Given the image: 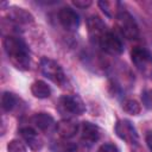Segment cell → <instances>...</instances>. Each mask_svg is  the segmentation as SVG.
Here are the masks:
<instances>
[{
  "instance_id": "obj_1",
  "label": "cell",
  "mask_w": 152,
  "mask_h": 152,
  "mask_svg": "<svg viewBox=\"0 0 152 152\" xmlns=\"http://www.w3.org/2000/svg\"><path fill=\"white\" fill-rule=\"evenodd\" d=\"M4 50L10 62L19 70H28L31 64V55L25 42L14 36H6L2 42Z\"/></svg>"
},
{
  "instance_id": "obj_2",
  "label": "cell",
  "mask_w": 152,
  "mask_h": 152,
  "mask_svg": "<svg viewBox=\"0 0 152 152\" xmlns=\"http://www.w3.org/2000/svg\"><path fill=\"white\" fill-rule=\"evenodd\" d=\"M56 108L63 119H71L86 112V104L80 96L72 94L62 95L57 101Z\"/></svg>"
},
{
  "instance_id": "obj_3",
  "label": "cell",
  "mask_w": 152,
  "mask_h": 152,
  "mask_svg": "<svg viewBox=\"0 0 152 152\" xmlns=\"http://www.w3.org/2000/svg\"><path fill=\"white\" fill-rule=\"evenodd\" d=\"M131 58L137 70L146 78L152 80V53L146 48L135 46L131 51Z\"/></svg>"
},
{
  "instance_id": "obj_4",
  "label": "cell",
  "mask_w": 152,
  "mask_h": 152,
  "mask_svg": "<svg viewBox=\"0 0 152 152\" xmlns=\"http://www.w3.org/2000/svg\"><path fill=\"white\" fill-rule=\"evenodd\" d=\"M39 68H40L42 74L46 78H49L51 82H53L55 84H57L59 87L65 86L66 76L64 74L63 68L56 61H53L51 58H48V57H43L40 59Z\"/></svg>"
},
{
  "instance_id": "obj_5",
  "label": "cell",
  "mask_w": 152,
  "mask_h": 152,
  "mask_svg": "<svg viewBox=\"0 0 152 152\" xmlns=\"http://www.w3.org/2000/svg\"><path fill=\"white\" fill-rule=\"evenodd\" d=\"M116 24L119 31L125 38L129 40H134L139 37V26L134 17L129 12L122 10L116 17Z\"/></svg>"
},
{
  "instance_id": "obj_6",
  "label": "cell",
  "mask_w": 152,
  "mask_h": 152,
  "mask_svg": "<svg viewBox=\"0 0 152 152\" xmlns=\"http://www.w3.org/2000/svg\"><path fill=\"white\" fill-rule=\"evenodd\" d=\"M87 28H88V36L93 45L99 46L106 33L108 32V28L103 20L97 15H91L87 20Z\"/></svg>"
},
{
  "instance_id": "obj_7",
  "label": "cell",
  "mask_w": 152,
  "mask_h": 152,
  "mask_svg": "<svg viewBox=\"0 0 152 152\" xmlns=\"http://www.w3.org/2000/svg\"><path fill=\"white\" fill-rule=\"evenodd\" d=\"M114 129H115L116 135L125 142L131 144V145H137L139 142V135L137 133V129L129 120L127 119L118 120Z\"/></svg>"
},
{
  "instance_id": "obj_8",
  "label": "cell",
  "mask_w": 152,
  "mask_h": 152,
  "mask_svg": "<svg viewBox=\"0 0 152 152\" xmlns=\"http://www.w3.org/2000/svg\"><path fill=\"white\" fill-rule=\"evenodd\" d=\"M80 131H81V141L86 146H91L96 144L102 134L101 128L97 125L89 121H83L80 126Z\"/></svg>"
},
{
  "instance_id": "obj_9",
  "label": "cell",
  "mask_w": 152,
  "mask_h": 152,
  "mask_svg": "<svg viewBox=\"0 0 152 152\" xmlns=\"http://www.w3.org/2000/svg\"><path fill=\"white\" fill-rule=\"evenodd\" d=\"M99 48H101L102 51H104L106 53L112 55V56H119L124 51L122 42L120 40V38H118V36H115L110 31H108L106 33V36L101 40Z\"/></svg>"
},
{
  "instance_id": "obj_10",
  "label": "cell",
  "mask_w": 152,
  "mask_h": 152,
  "mask_svg": "<svg viewBox=\"0 0 152 152\" xmlns=\"http://www.w3.org/2000/svg\"><path fill=\"white\" fill-rule=\"evenodd\" d=\"M58 20L66 31H76L80 26V17L70 7H63L58 12Z\"/></svg>"
},
{
  "instance_id": "obj_11",
  "label": "cell",
  "mask_w": 152,
  "mask_h": 152,
  "mask_svg": "<svg viewBox=\"0 0 152 152\" xmlns=\"http://www.w3.org/2000/svg\"><path fill=\"white\" fill-rule=\"evenodd\" d=\"M56 131L62 139H71L80 131V125L72 119H62L56 124Z\"/></svg>"
},
{
  "instance_id": "obj_12",
  "label": "cell",
  "mask_w": 152,
  "mask_h": 152,
  "mask_svg": "<svg viewBox=\"0 0 152 152\" xmlns=\"http://www.w3.org/2000/svg\"><path fill=\"white\" fill-rule=\"evenodd\" d=\"M19 134L23 138V140L26 142V145L33 150V151H39L42 150L44 142L43 139L39 137V134L31 127H21L19 129Z\"/></svg>"
},
{
  "instance_id": "obj_13",
  "label": "cell",
  "mask_w": 152,
  "mask_h": 152,
  "mask_svg": "<svg viewBox=\"0 0 152 152\" xmlns=\"http://www.w3.org/2000/svg\"><path fill=\"white\" fill-rule=\"evenodd\" d=\"M8 15H10V19L17 24H24V25H27V24H32L34 21V18L33 15L21 8V7H11L10 8V12H8Z\"/></svg>"
},
{
  "instance_id": "obj_14",
  "label": "cell",
  "mask_w": 152,
  "mask_h": 152,
  "mask_svg": "<svg viewBox=\"0 0 152 152\" xmlns=\"http://www.w3.org/2000/svg\"><path fill=\"white\" fill-rule=\"evenodd\" d=\"M31 122L40 131H49L56 124L55 119L48 113H37L31 118Z\"/></svg>"
},
{
  "instance_id": "obj_15",
  "label": "cell",
  "mask_w": 152,
  "mask_h": 152,
  "mask_svg": "<svg viewBox=\"0 0 152 152\" xmlns=\"http://www.w3.org/2000/svg\"><path fill=\"white\" fill-rule=\"evenodd\" d=\"M99 7L102 10V12L109 17V18H113V17H118L119 13L122 11L121 8V2L114 0V1H108V0H101L97 2Z\"/></svg>"
},
{
  "instance_id": "obj_16",
  "label": "cell",
  "mask_w": 152,
  "mask_h": 152,
  "mask_svg": "<svg viewBox=\"0 0 152 152\" xmlns=\"http://www.w3.org/2000/svg\"><path fill=\"white\" fill-rule=\"evenodd\" d=\"M31 93L34 97L48 99L51 95V88L46 82L38 80V81H34L31 84Z\"/></svg>"
},
{
  "instance_id": "obj_17",
  "label": "cell",
  "mask_w": 152,
  "mask_h": 152,
  "mask_svg": "<svg viewBox=\"0 0 152 152\" xmlns=\"http://www.w3.org/2000/svg\"><path fill=\"white\" fill-rule=\"evenodd\" d=\"M18 104V97L10 91H4L1 95V108L4 112H12Z\"/></svg>"
},
{
  "instance_id": "obj_18",
  "label": "cell",
  "mask_w": 152,
  "mask_h": 152,
  "mask_svg": "<svg viewBox=\"0 0 152 152\" xmlns=\"http://www.w3.org/2000/svg\"><path fill=\"white\" fill-rule=\"evenodd\" d=\"M122 109L129 115H138L141 112V106L138 101L132 100V99H127L122 102Z\"/></svg>"
},
{
  "instance_id": "obj_19",
  "label": "cell",
  "mask_w": 152,
  "mask_h": 152,
  "mask_svg": "<svg viewBox=\"0 0 152 152\" xmlns=\"http://www.w3.org/2000/svg\"><path fill=\"white\" fill-rule=\"evenodd\" d=\"M7 152H27V148L23 141L13 139L7 144Z\"/></svg>"
},
{
  "instance_id": "obj_20",
  "label": "cell",
  "mask_w": 152,
  "mask_h": 152,
  "mask_svg": "<svg viewBox=\"0 0 152 152\" xmlns=\"http://www.w3.org/2000/svg\"><path fill=\"white\" fill-rule=\"evenodd\" d=\"M141 101H142V104L147 109H151L152 110V89H147V90H144L142 91V94H141Z\"/></svg>"
},
{
  "instance_id": "obj_21",
  "label": "cell",
  "mask_w": 152,
  "mask_h": 152,
  "mask_svg": "<svg viewBox=\"0 0 152 152\" xmlns=\"http://www.w3.org/2000/svg\"><path fill=\"white\" fill-rule=\"evenodd\" d=\"M97 152H120V150L114 145V144H109L106 142L103 145H101L97 150Z\"/></svg>"
},
{
  "instance_id": "obj_22",
  "label": "cell",
  "mask_w": 152,
  "mask_h": 152,
  "mask_svg": "<svg viewBox=\"0 0 152 152\" xmlns=\"http://www.w3.org/2000/svg\"><path fill=\"white\" fill-rule=\"evenodd\" d=\"M93 2L90 0H74L72 1V5L76 6L77 8H87L91 5Z\"/></svg>"
},
{
  "instance_id": "obj_23",
  "label": "cell",
  "mask_w": 152,
  "mask_h": 152,
  "mask_svg": "<svg viewBox=\"0 0 152 152\" xmlns=\"http://www.w3.org/2000/svg\"><path fill=\"white\" fill-rule=\"evenodd\" d=\"M146 144H147V146H148L150 151L152 152V133L147 134V137H146Z\"/></svg>"
}]
</instances>
